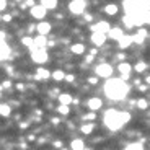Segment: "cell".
Returning a JSON list of instances; mask_svg holds the SVG:
<instances>
[{
    "mask_svg": "<svg viewBox=\"0 0 150 150\" xmlns=\"http://www.w3.org/2000/svg\"><path fill=\"white\" fill-rule=\"evenodd\" d=\"M103 90H105V95L109 100L121 101V100H124V98L127 96L129 85L122 79H108V82L103 86Z\"/></svg>",
    "mask_w": 150,
    "mask_h": 150,
    "instance_id": "cell-1",
    "label": "cell"
},
{
    "mask_svg": "<svg viewBox=\"0 0 150 150\" xmlns=\"http://www.w3.org/2000/svg\"><path fill=\"white\" fill-rule=\"evenodd\" d=\"M129 121H131V114L126 111H117V109H108L103 117V122L109 131H119Z\"/></svg>",
    "mask_w": 150,
    "mask_h": 150,
    "instance_id": "cell-2",
    "label": "cell"
},
{
    "mask_svg": "<svg viewBox=\"0 0 150 150\" xmlns=\"http://www.w3.org/2000/svg\"><path fill=\"white\" fill-rule=\"evenodd\" d=\"M124 10L129 16L144 15L150 11V0H124Z\"/></svg>",
    "mask_w": 150,
    "mask_h": 150,
    "instance_id": "cell-3",
    "label": "cell"
},
{
    "mask_svg": "<svg viewBox=\"0 0 150 150\" xmlns=\"http://www.w3.org/2000/svg\"><path fill=\"white\" fill-rule=\"evenodd\" d=\"M31 51V59H33V62H36V64H46L49 59L47 52H46V47H36V46H33V47H30Z\"/></svg>",
    "mask_w": 150,
    "mask_h": 150,
    "instance_id": "cell-4",
    "label": "cell"
},
{
    "mask_svg": "<svg viewBox=\"0 0 150 150\" xmlns=\"http://www.w3.org/2000/svg\"><path fill=\"white\" fill-rule=\"evenodd\" d=\"M112 72H114L112 65L111 64H106V62L98 64L96 67H95V75H96V77H101V79H111Z\"/></svg>",
    "mask_w": 150,
    "mask_h": 150,
    "instance_id": "cell-5",
    "label": "cell"
},
{
    "mask_svg": "<svg viewBox=\"0 0 150 150\" xmlns=\"http://www.w3.org/2000/svg\"><path fill=\"white\" fill-rule=\"evenodd\" d=\"M86 8V2L85 0H72L69 4V10L72 15H82Z\"/></svg>",
    "mask_w": 150,
    "mask_h": 150,
    "instance_id": "cell-6",
    "label": "cell"
},
{
    "mask_svg": "<svg viewBox=\"0 0 150 150\" xmlns=\"http://www.w3.org/2000/svg\"><path fill=\"white\" fill-rule=\"evenodd\" d=\"M117 70H119V74H121V79L122 80H129L131 79V74H132V70H134V67H132L129 62H121L119 65H117Z\"/></svg>",
    "mask_w": 150,
    "mask_h": 150,
    "instance_id": "cell-7",
    "label": "cell"
},
{
    "mask_svg": "<svg viewBox=\"0 0 150 150\" xmlns=\"http://www.w3.org/2000/svg\"><path fill=\"white\" fill-rule=\"evenodd\" d=\"M46 13H47V8L44 7V5H34L33 8H30V15L33 16V18H36V20H39L41 21L42 18L46 16Z\"/></svg>",
    "mask_w": 150,
    "mask_h": 150,
    "instance_id": "cell-8",
    "label": "cell"
},
{
    "mask_svg": "<svg viewBox=\"0 0 150 150\" xmlns=\"http://www.w3.org/2000/svg\"><path fill=\"white\" fill-rule=\"evenodd\" d=\"M90 39H91V42H93L96 47H101V46L106 42V39H108V34H106V33H100V31H93Z\"/></svg>",
    "mask_w": 150,
    "mask_h": 150,
    "instance_id": "cell-9",
    "label": "cell"
},
{
    "mask_svg": "<svg viewBox=\"0 0 150 150\" xmlns=\"http://www.w3.org/2000/svg\"><path fill=\"white\" fill-rule=\"evenodd\" d=\"M101 106H103V100L98 98V96H93V98H90V100L86 101V108L90 109V111L96 112L98 109H101Z\"/></svg>",
    "mask_w": 150,
    "mask_h": 150,
    "instance_id": "cell-10",
    "label": "cell"
},
{
    "mask_svg": "<svg viewBox=\"0 0 150 150\" xmlns=\"http://www.w3.org/2000/svg\"><path fill=\"white\" fill-rule=\"evenodd\" d=\"M51 30H52L51 23H49V21H44V20H41V21L36 25V31H38L39 34H44V36H47V34L51 33Z\"/></svg>",
    "mask_w": 150,
    "mask_h": 150,
    "instance_id": "cell-11",
    "label": "cell"
},
{
    "mask_svg": "<svg viewBox=\"0 0 150 150\" xmlns=\"http://www.w3.org/2000/svg\"><path fill=\"white\" fill-rule=\"evenodd\" d=\"M132 44H134V36H131V34H124L119 41H117L119 49H127V47H131Z\"/></svg>",
    "mask_w": 150,
    "mask_h": 150,
    "instance_id": "cell-12",
    "label": "cell"
},
{
    "mask_svg": "<svg viewBox=\"0 0 150 150\" xmlns=\"http://www.w3.org/2000/svg\"><path fill=\"white\" fill-rule=\"evenodd\" d=\"M91 31H100V33H109V30H111V25H109L108 21H98L96 25H93V26L90 28Z\"/></svg>",
    "mask_w": 150,
    "mask_h": 150,
    "instance_id": "cell-13",
    "label": "cell"
},
{
    "mask_svg": "<svg viewBox=\"0 0 150 150\" xmlns=\"http://www.w3.org/2000/svg\"><path fill=\"white\" fill-rule=\"evenodd\" d=\"M10 56H11V49H10V46H8L5 41H2V44H0V57H2V60L10 59Z\"/></svg>",
    "mask_w": 150,
    "mask_h": 150,
    "instance_id": "cell-14",
    "label": "cell"
},
{
    "mask_svg": "<svg viewBox=\"0 0 150 150\" xmlns=\"http://www.w3.org/2000/svg\"><path fill=\"white\" fill-rule=\"evenodd\" d=\"M49 77H52V74L44 67H39L36 69V80H47Z\"/></svg>",
    "mask_w": 150,
    "mask_h": 150,
    "instance_id": "cell-15",
    "label": "cell"
},
{
    "mask_svg": "<svg viewBox=\"0 0 150 150\" xmlns=\"http://www.w3.org/2000/svg\"><path fill=\"white\" fill-rule=\"evenodd\" d=\"M124 36V31L121 30V28H111V30H109V33H108V38L109 39H116V41H119L121 38Z\"/></svg>",
    "mask_w": 150,
    "mask_h": 150,
    "instance_id": "cell-16",
    "label": "cell"
},
{
    "mask_svg": "<svg viewBox=\"0 0 150 150\" xmlns=\"http://www.w3.org/2000/svg\"><path fill=\"white\" fill-rule=\"evenodd\" d=\"M145 38H147V31L144 28H139V31L134 34V42L135 44H142L145 41Z\"/></svg>",
    "mask_w": 150,
    "mask_h": 150,
    "instance_id": "cell-17",
    "label": "cell"
},
{
    "mask_svg": "<svg viewBox=\"0 0 150 150\" xmlns=\"http://www.w3.org/2000/svg\"><path fill=\"white\" fill-rule=\"evenodd\" d=\"M70 51L75 54V56H82V54L85 52V44H82V42H75V44L70 46Z\"/></svg>",
    "mask_w": 150,
    "mask_h": 150,
    "instance_id": "cell-18",
    "label": "cell"
},
{
    "mask_svg": "<svg viewBox=\"0 0 150 150\" xmlns=\"http://www.w3.org/2000/svg\"><path fill=\"white\" fill-rule=\"evenodd\" d=\"M34 46H36V47H46V46H49V42H47L44 34H38V36L34 38Z\"/></svg>",
    "mask_w": 150,
    "mask_h": 150,
    "instance_id": "cell-19",
    "label": "cell"
},
{
    "mask_svg": "<svg viewBox=\"0 0 150 150\" xmlns=\"http://www.w3.org/2000/svg\"><path fill=\"white\" fill-rule=\"evenodd\" d=\"M93 129H95V122H83L82 124V127H80V131H82V134H85V135H90L91 132H93Z\"/></svg>",
    "mask_w": 150,
    "mask_h": 150,
    "instance_id": "cell-20",
    "label": "cell"
},
{
    "mask_svg": "<svg viewBox=\"0 0 150 150\" xmlns=\"http://www.w3.org/2000/svg\"><path fill=\"white\" fill-rule=\"evenodd\" d=\"M57 100H59L60 105H70V103H74V98L69 93H60L59 96H57Z\"/></svg>",
    "mask_w": 150,
    "mask_h": 150,
    "instance_id": "cell-21",
    "label": "cell"
},
{
    "mask_svg": "<svg viewBox=\"0 0 150 150\" xmlns=\"http://www.w3.org/2000/svg\"><path fill=\"white\" fill-rule=\"evenodd\" d=\"M70 149L72 150H85V144H83L82 139H74L70 144Z\"/></svg>",
    "mask_w": 150,
    "mask_h": 150,
    "instance_id": "cell-22",
    "label": "cell"
},
{
    "mask_svg": "<svg viewBox=\"0 0 150 150\" xmlns=\"http://www.w3.org/2000/svg\"><path fill=\"white\" fill-rule=\"evenodd\" d=\"M147 67H149V65H147V62H144V60H139V62L134 65V70L137 72V74H142V72L147 70Z\"/></svg>",
    "mask_w": 150,
    "mask_h": 150,
    "instance_id": "cell-23",
    "label": "cell"
},
{
    "mask_svg": "<svg viewBox=\"0 0 150 150\" xmlns=\"http://www.w3.org/2000/svg\"><path fill=\"white\" fill-rule=\"evenodd\" d=\"M65 72L64 70H54L52 72V79L56 80V82H62V80H65Z\"/></svg>",
    "mask_w": 150,
    "mask_h": 150,
    "instance_id": "cell-24",
    "label": "cell"
},
{
    "mask_svg": "<svg viewBox=\"0 0 150 150\" xmlns=\"http://www.w3.org/2000/svg\"><path fill=\"white\" fill-rule=\"evenodd\" d=\"M41 5H44L47 10H54L57 8V0H41Z\"/></svg>",
    "mask_w": 150,
    "mask_h": 150,
    "instance_id": "cell-25",
    "label": "cell"
},
{
    "mask_svg": "<svg viewBox=\"0 0 150 150\" xmlns=\"http://www.w3.org/2000/svg\"><path fill=\"white\" fill-rule=\"evenodd\" d=\"M105 11H106V15H116L117 13V5H114V4H108L105 7Z\"/></svg>",
    "mask_w": 150,
    "mask_h": 150,
    "instance_id": "cell-26",
    "label": "cell"
},
{
    "mask_svg": "<svg viewBox=\"0 0 150 150\" xmlns=\"http://www.w3.org/2000/svg\"><path fill=\"white\" fill-rule=\"evenodd\" d=\"M10 112H11V106L10 105H5L4 103V105L0 106V114H2L4 117H8L10 116Z\"/></svg>",
    "mask_w": 150,
    "mask_h": 150,
    "instance_id": "cell-27",
    "label": "cell"
},
{
    "mask_svg": "<svg viewBox=\"0 0 150 150\" xmlns=\"http://www.w3.org/2000/svg\"><path fill=\"white\" fill-rule=\"evenodd\" d=\"M21 44L26 46V47H33V46H34V38H30V36L21 38Z\"/></svg>",
    "mask_w": 150,
    "mask_h": 150,
    "instance_id": "cell-28",
    "label": "cell"
},
{
    "mask_svg": "<svg viewBox=\"0 0 150 150\" xmlns=\"http://www.w3.org/2000/svg\"><path fill=\"white\" fill-rule=\"evenodd\" d=\"M124 150H144V145L140 142H132V144H129V145H126Z\"/></svg>",
    "mask_w": 150,
    "mask_h": 150,
    "instance_id": "cell-29",
    "label": "cell"
},
{
    "mask_svg": "<svg viewBox=\"0 0 150 150\" xmlns=\"http://www.w3.org/2000/svg\"><path fill=\"white\" fill-rule=\"evenodd\" d=\"M57 111H59V114H62V116H67L69 112H70V108H69V105H59L57 106Z\"/></svg>",
    "mask_w": 150,
    "mask_h": 150,
    "instance_id": "cell-30",
    "label": "cell"
},
{
    "mask_svg": "<svg viewBox=\"0 0 150 150\" xmlns=\"http://www.w3.org/2000/svg\"><path fill=\"white\" fill-rule=\"evenodd\" d=\"M34 5H36V2H34V0H25V2H21V5H20V7L25 10V8H33Z\"/></svg>",
    "mask_w": 150,
    "mask_h": 150,
    "instance_id": "cell-31",
    "label": "cell"
},
{
    "mask_svg": "<svg viewBox=\"0 0 150 150\" xmlns=\"http://www.w3.org/2000/svg\"><path fill=\"white\" fill-rule=\"evenodd\" d=\"M137 108H139V109H147V108H149V103H147V100H144V98L137 100Z\"/></svg>",
    "mask_w": 150,
    "mask_h": 150,
    "instance_id": "cell-32",
    "label": "cell"
},
{
    "mask_svg": "<svg viewBox=\"0 0 150 150\" xmlns=\"http://www.w3.org/2000/svg\"><path fill=\"white\" fill-rule=\"evenodd\" d=\"M95 119H96V114H95V111L86 112L85 116H83V121H95Z\"/></svg>",
    "mask_w": 150,
    "mask_h": 150,
    "instance_id": "cell-33",
    "label": "cell"
},
{
    "mask_svg": "<svg viewBox=\"0 0 150 150\" xmlns=\"http://www.w3.org/2000/svg\"><path fill=\"white\" fill-rule=\"evenodd\" d=\"M98 79H100V77H90V79H88V83H90V85H96Z\"/></svg>",
    "mask_w": 150,
    "mask_h": 150,
    "instance_id": "cell-34",
    "label": "cell"
},
{
    "mask_svg": "<svg viewBox=\"0 0 150 150\" xmlns=\"http://www.w3.org/2000/svg\"><path fill=\"white\" fill-rule=\"evenodd\" d=\"M8 86H11V82H8V80H5V82H2V88H8Z\"/></svg>",
    "mask_w": 150,
    "mask_h": 150,
    "instance_id": "cell-35",
    "label": "cell"
},
{
    "mask_svg": "<svg viewBox=\"0 0 150 150\" xmlns=\"http://www.w3.org/2000/svg\"><path fill=\"white\" fill-rule=\"evenodd\" d=\"M75 80V77L74 75H67V77H65V82H69V83H72Z\"/></svg>",
    "mask_w": 150,
    "mask_h": 150,
    "instance_id": "cell-36",
    "label": "cell"
},
{
    "mask_svg": "<svg viewBox=\"0 0 150 150\" xmlns=\"http://www.w3.org/2000/svg\"><path fill=\"white\" fill-rule=\"evenodd\" d=\"M16 90H18V91H25V85H23V83H16Z\"/></svg>",
    "mask_w": 150,
    "mask_h": 150,
    "instance_id": "cell-37",
    "label": "cell"
},
{
    "mask_svg": "<svg viewBox=\"0 0 150 150\" xmlns=\"http://www.w3.org/2000/svg\"><path fill=\"white\" fill-rule=\"evenodd\" d=\"M0 8H2V10L7 8V0H0Z\"/></svg>",
    "mask_w": 150,
    "mask_h": 150,
    "instance_id": "cell-38",
    "label": "cell"
},
{
    "mask_svg": "<svg viewBox=\"0 0 150 150\" xmlns=\"http://www.w3.org/2000/svg\"><path fill=\"white\" fill-rule=\"evenodd\" d=\"M54 147H56V149H60V147H62V142H60V140H56V142H54Z\"/></svg>",
    "mask_w": 150,
    "mask_h": 150,
    "instance_id": "cell-39",
    "label": "cell"
},
{
    "mask_svg": "<svg viewBox=\"0 0 150 150\" xmlns=\"http://www.w3.org/2000/svg\"><path fill=\"white\" fill-rule=\"evenodd\" d=\"M91 60H93V54H90L88 57H85V62H88V64H90Z\"/></svg>",
    "mask_w": 150,
    "mask_h": 150,
    "instance_id": "cell-40",
    "label": "cell"
},
{
    "mask_svg": "<svg viewBox=\"0 0 150 150\" xmlns=\"http://www.w3.org/2000/svg\"><path fill=\"white\" fill-rule=\"evenodd\" d=\"M2 20H4V21H10L11 16H10V15H4V16H2Z\"/></svg>",
    "mask_w": 150,
    "mask_h": 150,
    "instance_id": "cell-41",
    "label": "cell"
},
{
    "mask_svg": "<svg viewBox=\"0 0 150 150\" xmlns=\"http://www.w3.org/2000/svg\"><path fill=\"white\" fill-rule=\"evenodd\" d=\"M52 124H54V126H57V124H59V119H57V117H54V119H52Z\"/></svg>",
    "mask_w": 150,
    "mask_h": 150,
    "instance_id": "cell-42",
    "label": "cell"
},
{
    "mask_svg": "<svg viewBox=\"0 0 150 150\" xmlns=\"http://www.w3.org/2000/svg\"><path fill=\"white\" fill-rule=\"evenodd\" d=\"M85 20L86 21H91V15H85Z\"/></svg>",
    "mask_w": 150,
    "mask_h": 150,
    "instance_id": "cell-43",
    "label": "cell"
},
{
    "mask_svg": "<svg viewBox=\"0 0 150 150\" xmlns=\"http://www.w3.org/2000/svg\"><path fill=\"white\" fill-rule=\"evenodd\" d=\"M116 57H117V59H119V60H122V59H124V54H117Z\"/></svg>",
    "mask_w": 150,
    "mask_h": 150,
    "instance_id": "cell-44",
    "label": "cell"
},
{
    "mask_svg": "<svg viewBox=\"0 0 150 150\" xmlns=\"http://www.w3.org/2000/svg\"><path fill=\"white\" fill-rule=\"evenodd\" d=\"M145 83H147V85H150V75H149V77L145 79Z\"/></svg>",
    "mask_w": 150,
    "mask_h": 150,
    "instance_id": "cell-45",
    "label": "cell"
},
{
    "mask_svg": "<svg viewBox=\"0 0 150 150\" xmlns=\"http://www.w3.org/2000/svg\"><path fill=\"white\" fill-rule=\"evenodd\" d=\"M147 25H150V13H149V18H147Z\"/></svg>",
    "mask_w": 150,
    "mask_h": 150,
    "instance_id": "cell-46",
    "label": "cell"
},
{
    "mask_svg": "<svg viewBox=\"0 0 150 150\" xmlns=\"http://www.w3.org/2000/svg\"><path fill=\"white\" fill-rule=\"evenodd\" d=\"M62 150H67V149H62Z\"/></svg>",
    "mask_w": 150,
    "mask_h": 150,
    "instance_id": "cell-47",
    "label": "cell"
}]
</instances>
